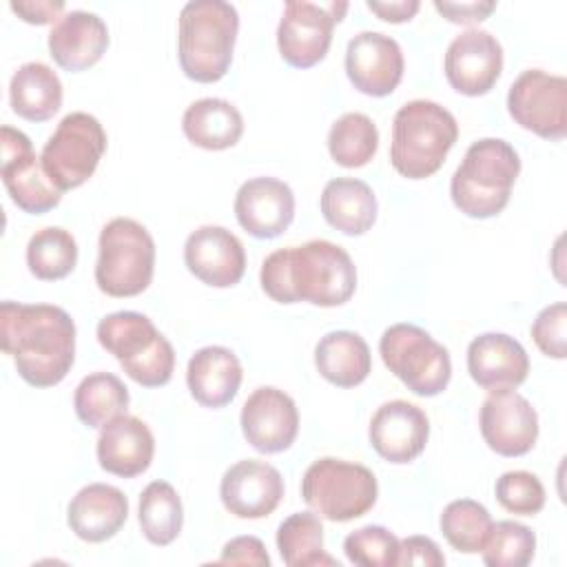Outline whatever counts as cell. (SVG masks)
Listing matches in <instances>:
<instances>
[{
  "label": "cell",
  "mask_w": 567,
  "mask_h": 567,
  "mask_svg": "<svg viewBox=\"0 0 567 567\" xmlns=\"http://www.w3.org/2000/svg\"><path fill=\"white\" fill-rule=\"evenodd\" d=\"M182 131L199 148L224 151L239 142L244 117L235 104L221 97H202L186 106Z\"/></svg>",
  "instance_id": "28"
},
{
  "label": "cell",
  "mask_w": 567,
  "mask_h": 567,
  "mask_svg": "<svg viewBox=\"0 0 567 567\" xmlns=\"http://www.w3.org/2000/svg\"><path fill=\"white\" fill-rule=\"evenodd\" d=\"M430 421L425 412L403 399L385 401L372 414L368 439L374 452L390 463H410L427 445Z\"/></svg>",
  "instance_id": "20"
},
{
  "label": "cell",
  "mask_w": 567,
  "mask_h": 567,
  "mask_svg": "<svg viewBox=\"0 0 567 567\" xmlns=\"http://www.w3.org/2000/svg\"><path fill=\"white\" fill-rule=\"evenodd\" d=\"M78 419L89 427H102L128 408V388L111 372H93L84 377L73 394Z\"/></svg>",
  "instance_id": "32"
},
{
  "label": "cell",
  "mask_w": 567,
  "mask_h": 567,
  "mask_svg": "<svg viewBox=\"0 0 567 567\" xmlns=\"http://www.w3.org/2000/svg\"><path fill=\"white\" fill-rule=\"evenodd\" d=\"M496 501L512 514L534 516L545 507V487L536 474L512 470L496 478Z\"/></svg>",
  "instance_id": "39"
},
{
  "label": "cell",
  "mask_w": 567,
  "mask_h": 567,
  "mask_svg": "<svg viewBox=\"0 0 567 567\" xmlns=\"http://www.w3.org/2000/svg\"><path fill=\"white\" fill-rule=\"evenodd\" d=\"M244 439L264 454L288 450L299 432V412L295 401L279 388H257L241 408Z\"/></svg>",
  "instance_id": "16"
},
{
  "label": "cell",
  "mask_w": 567,
  "mask_h": 567,
  "mask_svg": "<svg viewBox=\"0 0 567 567\" xmlns=\"http://www.w3.org/2000/svg\"><path fill=\"white\" fill-rule=\"evenodd\" d=\"M0 348L35 388L58 385L75 361V323L51 303H0Z\"/></svg>",
  "instance_id": "1"
},
{
  "label": "cell",
  "mask_w": 567,
  "mask_h": 567,
  "mask_svg": "<svg viewBox=\"0 0 567 567\" xmlns=\"http://www.w3.org/2000/svg\"><path fill=\"white\" fill-rule=\"evenodd\" d=\"M443 71L454 91L485 95L503 71V47L489 31L467 29L450 42Z\"/></svg>",
  "instance_id": "14"
},
{
  "label": "cell",
  "mask_w": 567,
  "mask_h": 567,
  "mask_svg": "<svg viewBox=\"0 0 567 567\" xmlns=\"http://www.w3.org/2000/svg\"><path fill=\"white\" fill-rule=\"evenodd\" d=\"M235 217L239 226L257 237H279L295 219L292 188L277 177H252L235 195Z\"/></svg>",
  "instance_id": "21"
},
{
  "label": "cell",
  "mask_w": 567,
  "mask_h": 567,
  "mask_svg": "<svg viewBox=\"0 0 567 567\" xmlns=\"http://www.w3.org/2000/svg\"><path fill=\"white\" fill-rule=\"evenodd\" d=\"M241 363L237 354L224 346L199 348L186 368L190 396L204 408L228 405L241 385Z\"/></svg>",
  "instance_id": "26"
},
{
  "label": "cell",
  "mask_w": 567,
  "mask_h": 567,
  "mask_svg": "<svg viewBox=\"0 0 567 567\" xmlns=\"http://www.w3.org/2000/svg\"><path fill=\"white\" fill-rule=\"evenodd\" d=\"M315 365L332 385L354 388L368 379L372 357L361 334L350 330H332L319 339L315 348Z\"/></svg>",
  "instance_id": "29"
},
{
  "label": "cell",
  "mask_w": 567,
  "mask_h": 567,
  "mask_svg": "<svg viewBox=\"0 0 567 567\" xmlns=\"http://www.w3.org/2000/svg\"><path fill=\"white\" fill-rule=\"evenodd\" d=\"M321 213L343 235H363L377 221V195L363 179L337 177L321 190Z\"/></svg>",
  "instance_id": "27"
},
{
  "label": "cell",
  "mask_w": 567,
  "mask_h": 567,
  "mask_svg": "<svg viewBox=\"0 0 567 567\" xmlns=\"http://www.w3.org/2000/svg\"><path fill=\"white\" fill-rule=\"evenodd\" d=\"M536 551L534 532L516 520H498L492 525L481 549L489 567H525Z\"/></svg>",
  "instance_id": "37"
},
{
  "label": "cell",
  "mask_w": 567,
  "mask_h": 567,
  "mask_svg": "<svg viewBox=\"0 0 567 567\" xmlns=\"http://www.w3.org/2000/svg\"><path fill=\"white\" fill-rule=\"evenodd\" d=\"M2 166L0 177L11 202L31 215H42L55 208L62 190L44 173L42 159L33 153L31 140L11 126L0 128Z\"/></svg>",
  "instance_id": "13"
},
{
  "label": "cell",
  "mask_w": 567,
  "mask_h": 567,
  "mask_svg": "<svg viewBox=\"0 0 567 567\" xmlns=\"http://www.w3.org/2000/svg\"><path fill=\"white\" fill-rule=\"evenodd\" d=\"M9 7L13 13L31 24H49L53 20L58 22V16L64 11L62 0H13Z\"/></svg>",
  "instance_id": "44"
},
{
  "label": "cell",
  "mask_w": 567,
  "mask_h": 567,
  "mask_svg": "<svg viewBox=\"0 0 567 567\" xmlns=\"http://www.w3.org/2000/svg\"><path fill=\"white\" fill-rule=\"evenodd\" d=\"M78 264L75 237L60 228L47 226L31 235L27 244V266L42 281L64 279Z\"/></svg>",
  "instance_id": "34"
},
{
  "label": "cell",
  "mask_w": 567,
  "mask_h": 567,
  "mask_svg": "<svg viewBox=\"0 0 567 567\" xmlns=\"http://www.w3.org/2000/svg\"><path fill=\"white\" fill-rule=\"evenodd\" d=\"M379 485L372 470L332 456L317 458L301 478V498L332 523H348L363 516L377 503Z\"/></svg>",
  "instance_id": "8"
},
{
  "label": "cell",
  "mask_w": 567,
  "mask_h": 567,
  "mask_svg": "<svg viewBox=\"0 0 567 567\" xmlns=\"http://www.w3.org/2000/svg\"><path fill=\"white\" fill-rule=\"evenodd\" d=\"M441 532L445 540L463 554H478L494 525L487 507L472 498H458L443 507Z\"/></svg>",
  "instance_id": "36"
},
{
  "label": "cell",
  "mask_w": 567,
  "mask_h": 567,
  "mask_svg": "<svg viewBox=\"0 0 567 567\" xmlns=\"http://www.w3.org/2000/svg\"><path fill=\"white\" fill-rule=\"evenodd\" d=\"M104 151L106 133L97 117L73 111L60 120L40 159L49 179L64 193L82 186L95 173Z\"/></svg>",
  "instance_id": "10"
},
{
  "label": "cell",
  "mask_w": 567,
  "mask_h": 567,
  "mask_svg": "<svg viewBox=\"0 0 567 567\" xmlns=\"http://www.w3.org/2000/svg\"><path fill=\"white\" fill-rule=\"evenodd\" d=\"M348 11V2L315 4L288 0L277 27V47L281 58L297 69L321 62L332 42V29Z\"/></svg>",
  "instance_id": "12"
},
{
  "label": "cell",
  "mask_w": 567,
  "mask_h": 567,
  "mask_svg": "<svg viewBox=\"0 0 567 567\" xmlns=\"http://www.w3.org/2000/svg\"><path fill=\"white\" fill-rule=\"evenodd\" d=\"M97 341L135 383L159 388L171 381L175 370L173 346L146 315L135 310L106 315L97 323Z\"/></svg>",
  "instance_id": "6"
},
{
  "label": "cell",
  "mask_w": 567,
  "mask_h": 567,
  "mask_svg": "<svg viewBox=\"0 0 567 567\" xmlns=\"http://www.w3.org/2000/svg\"><path fill=\"white\" fill-rule=\"evenodd\" d=\"M184 264L202 284L228 288L244 277L246 250L228 228L206 224L186 237Z\"/></svg>",
  "instance_id": "19"
},
{
  "label": "cell",
  "mask_w": 567,
  "mask_h": 567,
  "mask_svg": "<svg viewBox=\"0 0 567 567\" xmlns=\"http://www.w3.org/2000/svg\"><path fill=\"white\" fill-rule=\"evenodd\" d=\"M264 292L279 303L308 301L321 308L346 303L357 290V268L339 244L310 239L270 252L259 272Z\"/></svg>",
  "instance_id": "2"
},
{
  "label": "cell",
  "mask_w": 567,
  "mask_h": 567,
  "mask_svg": "<svg viewBox=\"0 0 567 567\" xmlns=\"http://www.w3.org/2000/svg\"><path fill=\"white\" fill-rule=\"evenodd\" d=\"M368 9L385 22H405L414 18V13L421 9V2L419 0H390V2L368 0Z\"/></svg>",
  "instance_id": "45"
},
{
  "label": "cell",
  "mask_w": 567,
  "mask_h": 567,
  "mask_svg": "<svg viewBox=\"0 0 567 567\" xmlns=\"http://www.w3.org/2000/svg\"><path fill=\"white\" fill-rule=\"evenodd\" d=\"M518 173L520 157L509 142L498 137L476 140L452 175V202L467 217H494L507 206Z\"/></svg>",
  "instance_id": "4"
},
{
  "label": "cell",
  "mask_w": 567,
  "mask_h": 567,
  "mask_svg": "<svg viewBox=\"0 0 567 567\" xmlns=\"http://www.w3.org/2000/svg\"><path fill=\"white\" fill-rule=\"evenodd\" d=\"M95 452L102 470L133 478L148 470L155 454V439L142 419L120 414L102 425Z\"/></svg>",
  "instance_id": "23"
},
{
  "label": "cell",
  "mask_w": 567,
  "mask_h": 567,
  "mask_svg": "<svg viewBox=\"0 0 567 567\" xmlns=\"http://www.w3.org/2000/svg\"><path fill=\"white\" fill-rule=\"evenodd\" d=\"M458 137L454 115L432 102H405L392 122L390 162L394 171L408 179H425L434 175Z\"/></svg>",
  "instance_id": "5"
},
{
  "label": "cell",
  "mask_w": 567,
  "mask_h": 567,
  "mask_svg": "<svg viewBox=\"0 0 567 567\" xmlns=\"http://www.w3.org/2000/svg\"><path fill=\"white\" fill-rule=\"evenodd\" d=\"M277 549L288 567H315L339 563L323 551V525L315 512H297L281 520Z\"/></svg>",
  "instance_id": "33"
},
{
  "label": "cell",
  "mask_w": 567,
  "mask_h": 567,
  "mask_svg": "<svg viewBox=\"0 0 567 567\" xmlns=\"http://www.w3.org/2000/svg\"><path fill=\"white\" fill-rule=\"evenodd\" d=\"M478 425L487 447L501 456H523L538 439V414L514 390L489 392L481 405Z\"/></svg>",
  "instance_id": "15"
},
{
  "label": "cell",
  "mask_w": 567,
  "mask_h": 567,
  "mask_svg": "<svg viewBox=\"0 0 567 567\" xmlns=\"http://www.w3.org/2000/svg\"><path fill=\"white\" fill-rule=\"evenodd\" d=\"M399 565H421V567H443L445 556L439 545L427 536H408L401 540Z\"/></svg>",
  "instance_id": "42"
},
{
  "label": "cell",
  "mask_w": 567,
  "mask_h": 567,
  "mask_svg": "<svg viewBox=\"0 0 567 567\" xmlns=\"http://www.w3.org/2000/svg\"><path fill=\"white\" fill-rule=\"evenodd\" d=\"M9 102L20 117L47 122L62 106V82L49 64L27 62L11 78Z\"/></svg>",
  "instance_id": "30"
},
{
  "label": "cell",
  "mask_w": 567,
  "mask_h": 567,
  "mask_svg": "<svg viewBox=\"0 0 567 567\" xmlns=\"http://www.w3.org/2000/svg\"><path fill=\"white\" fill-rule=\"evenodd\" d=\"M403 51L399 42L379 31L357 33L346 49V73L365 95H390L403 78Z\"/></svg>",
  "instance_id": "17"
},
{
  "label": "cell",
  "mask_w": 567,
  "mask_h": 567,
  "mask_svg": "<svg viewBox=\"0 0 567 567\" xmlns=\"http://www.w3.org/2000/svg\"><path fill=\"white\" fill-rule=\"evenodd\" d=\"M155 270V241L131 217H115L100 230L95 284L109 297L144 292Z\"/></svg>",
  "instance_id": "7"
},
{
  "label": "cell",
  "mask_w": 567,
  "mask_h": 567,
  "mask_svg": "<svg viewBox=\"0 0 567 567\" xmlns=\"http://www.w3.org/2000/svg\"><path fill=\"white\" fill-rule=\"evenodd\" d=\"M343 551L352 565L394 567L399 565L401 540L381 525H365L346 536Z\"/></svg>",
  "instance_id": "38"
},
{
  "label": "cell",
  "mask_w": 567,
  "mask_h": 567,
  "mask_svg": "<svg viewBox=\"0 0 567 567\" xmlns=\"http://www.w3.org/2000/svg\"><path fill=\"white\" fill-rule=\"evenodd\" d=\"M219 498L237 518H264L270 516L281 503L284 478L270 463L244 458L224 472Z\"/></svg>",
  "instance_id": "18"
},
{
  "label": "cell",
  "mask_w": 567,
  "mask_h": 567,
  "mask_svg": "<svg viewBox=\"0 0 567 567\" xmlns=\"http://www.w3.org/2000/svg\"><path fill=\"white\" fill-rule=\"evenodd\" d=\"M514 122L538 137L563 140L567 133V80L543 69L523 71L507 91Z\"/></svg>",
  "instance_id": "11"
},
{
  "label": "cell",
  "mask_w": 567,
  "mask_h": 567,
  "mask_svg": "<svg viewBox=\"0 0 567 567\" xmlns=\"http://www.w3.org/2000/svg\"><path fill=\"white\" fill-rule=\"evenodd\" d=\"M379 354L385 368L419 396H436L450 383V352L414 323L385 328L379 339Z\"/></svg>",
  "instance_id": "9"
},
{
  "label": "cell",
  "mask_w": 567,
  "mask_h": 567,
  "mask_svg": "<svg viewBox=\"0 0 567 567\" xmlns=\"http://www.w3.org/2000/svg\"><path fill=\"white\" fill-rule=\"evenodd\" d=\"M128 501L122 489L106 483L84 485L66 507L71 532L86 543L113 538L126 523Z\"/></svg>",
  "instance_id": "25"
},
{
  "label": "cell",
  "mask_w": 567,
  "mask_h": 567,
  "mask_svg": "<svg viewBox=\"0 0 567 567\" xmlns=\"http://www.w3.org/2000/svg\"><path fill=\"white\" fill-rule=\"evenodd\" d=\"M237 31L239 13L230 2H186L177 27V58L184 75L202 84L221 80L233 62Z\"/></svg>",
  "instance_id": "3"
},
{
  "label": "cell",
  "mask_w": 567,
  "mask_h": 567,
  "mask_svg": "<svg viewBox=\"0 0 567 567\" xmlns=\"http://www.w3.org/2000/svg\"><path fill=\"white\" fill-rule=\"evenodd\" d=\"M219 565H257L268 567L270 556L257 536H237L228 540L217 560Z\"/></svg>",
  "instance_id": "41"
},
{
  "label": "cell",
  "mask_w": 567,
  "mask_h": 567,
  "mask_svg": "<svg viewBox=\"0 0 567 567\" xmlns=\"http://www.w3.org/2000/svg\"><path fill=\"white\" fill-rule=\"evenodd\" d=\"M379 148L377 124L365 113H343L328 133L330 157L343 168L365 166Z\"/></svg>",
  "instance_id": "35"
},
{
  "label": "cell",
  "mask_w": 567,
  "mask_h": 567,
  "mask_svg": "<svg viewBox=\"0 0 567 567\" xmlns=\"http://www.w3.org/2000/svg\"><path fill=\"white\" fill-rule=\"evenodd\" d=\"M467 372L487 392L514 390L527 379L529 357L514 337L483 332L467 346Z\"/></svg>",
  "instance_id": "22"
},
{
  "label": "cell",
  "mask_w": 567,
  "mask_h": 567,
  "mask_svg": "<svg viewBox=\"0 0 567 567\" xmlns=\"http://www.w3.org/2000/svg\"><path fill=\"white\" fill-rule=\"evenodd\" d=\"M532 339L545 357L565 359L567 354V306L563 301L545 306L534 323Z\"/></svg>",
  "instance_id": "40"
},
{
  "label": "cell",
  "mask_w": 567,
  "mask_h": 567,
  "mask_svg": "<svg viewBox=\"0 0 567 567\" xmlns=\"http://www.w3.org/2000/svg\"><path fill=\"white\" fill-rule=\"evenodd\" d=\"M434 9L450 22L472 24V22L485 20L496 9V2H492V0L489 2H441V0H436Z\"/></svg>",
  "instance_id": "43"
},
{
  "label": "cell",
  "mask_w": 567,
  "mask_h": 567,
  "mask_svg": "<svg viewBox=\"0 0 567 567\" xmlns=\"http://www.w3.org/2000/svg\"><path fill=\"white\" fill-rule=\"evenodd\" d=\"M109 47L104 20L91 11H66L49 33V53L64 71H84L93 66Z\"/></svg>",
  "instance_id": "24"
},
{
  "label": "cell",
  "mask_w": 567,
  "mask_h": 567,
  "mask_svg": "<svg viewBox=\"0 0 567 567\" xmlns=\"http://www.w3.org/2000/svg\"><path fill=\"white\" fill-rule=\"evenodd\" d=\"M137 520L148 543L157 547L171 545L184 523V507L177 489L166 481H153L140 494Z\"/></svg>",
  "instance_id": "31"
}]
</instances>
